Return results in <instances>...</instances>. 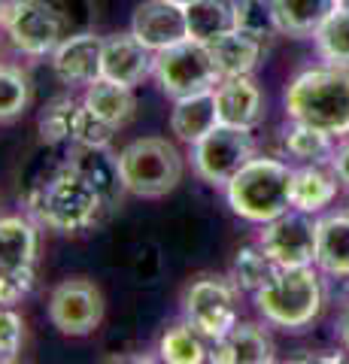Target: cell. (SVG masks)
Wrapping results in <instances>:
<instances>
[{"label":"cell","instance_id":"39","mask_svg":"<svg viewBox=\"0 0 349 364\" xmlns=\"http://www.w3.org/2000/svg\"><path fill=\"white\" fill-rule=\"evenodd\" d=\"M4 6H6V4H4V0H0V18H4Z\"/></svg>","mask_w":349,"mask_h":364},{"label":"cell","instance_id":"35","mask_svg":"<svg viewBox=\"0 0 349 364\" xmlns=\"http://www.w3.org/2000/svg\"><path fill=\"white\" fill-rule=\"evenodd\" d=\"M331 167H334L337 179L346 182V186H349V143H346V146H340V149L334 152V158H331Z\"/></svg>","mask_w":349,"mask_h":364},{"label":"cell","instance_id":"38","mask_svg":"<svg viewBox=\"0 0 349 364\" xmlns=\"http://www.w3.org/2000/svg\"><path fill=\"white\" fill-rule=\"evenodd\" d=\"M173 4H179V6H188V4H195V0H173Z\"/></svg>","mask_w":349,"mask_h":364},{"label":"cell","instance_id":"31","mask_svg":"<svg viewBox=\"0 0 349 364\" xmlns=\"http://www.w3.org/2000/svg\"><path fill=\"white\" fill-rule=\"evenodd\" d=\"M237 31L249 33V37L262 40L276 31L274 13H270V0H237Z\"/></svg>","mask_w":349,"mask_h":364},{"label":"cell","instance_id":"29","mask_svg":"<svg viewBox=\"0 0 349 364\" xmlns=\"http://www.w3.org/2000/svg\"><path fill=\"white\" fill-rule=\"evenodd\" d=\"M112 134H116V124L107 122L104 116L88 107L80 104L76 109V119H73V143L76 146H88V149H107L112 143Z\"/></svg>","mask_w":349,"mask_h":364},{"label":"cell","instance_id":"9","mask_svg":"<svg viewBox=\"0 0 349 364\" xmlns=\"http://www.w3.org/2000/svg\"><path fill=\"white\" fill-rule=\"evenodd\" d=\"M0 25L25 55H49L61 43V18L46 0H9Z\"/></svg>","mask_w":349,"mask_h":364},{"label":"cell","instance_id":"8","mask_svg":"<svg viewBox=\"0 0 349 364\" xmlns=\"http://www.w3.org/2000/svg\"><path fill=\"white\" fill-rule=\"evenodd\" d=\"M186 322L200 337L222 340L237 325V304H234V286L219 277H200L186 289L183 298Z\"/></svg>","mask_w":349,"mask_h":364},{"label":"cell","instance_id":"18","mask_svg":"<svg viewBox=\"0 0 349 364\" xmlns=\"http://www.w3.org/2000/svg\"><path fill=\"white\" fill-rule=\"evenodd\" d=\"M337 9V0H270L276 31L289 37H313Z\"/></svg>","mask_w":349,"mask_h":364},{"label":"cell","instance_id":"12","mask_svg":"<svg viewBox=\"0 0 349 364\" xmlns=\"http://www.w3.org/2000/svg\"><path fill=\"white\" fill-rule=\"evenodd\" d=\"M131 33L152 52H161L167 46H176L188 40V21L186 6L173 4V0H146L134 9Z\"/></svg>","mask_w":349,"mask_h":364},{"label":"cell","instance_id":"13","mask_svg":"<svg viewBox=\"0 0 349 364\" xmlns=\"http://www.w3.org/2000/svg\"><path fill=\"white\" fill-rule=\"evenodd\" d=\"M52 67L67 85H92L104 76V40L97 33H76L58 43Z\"/></svg>","mask_w":349,"mask_h":364},{"label":"cell","instance_id":"3","mask_svg":"<svg viewBox=\"0 0 349 364\" xmlns=\"http://www.w3.org/2000/svg\"><path fill=\"white\" fill-rule=\"evenodd\" d=\"M225 188L231 210L246 222L264 225L291 207V170L274 158H249Z\"/></svg>","mask_w":349,"mask_h":364},{"label":"cell","instance_id":"30","mask_svg":"<svg viewBox=\"0 0 349 364\" xmlns=\"http://www.w3.org/2000/svg\"><path fill=\"white\" fill-rule=\"evenodd\" d=\"M286 149L295 158H301V161H319V158L331 152V134L313 128V124L295 122V128L286 134Z\"/></svg>","mask_w":349,"mask_h":364},{"label":"cell","instance_id":"23","mask_svg":"<svg viewBox=\"0 0 349 364\" xmlns=\"http://www.w3.org/2000/svg\"><path fill=\"white\" fill-rule=\"evenodd\" d=\"M337 195V173L322 167L291 170V207L301 213H319Z\"/></svg>","mask_w":349,"mask_h":364},{"label":"cell","instance_id":"37","mask_svg":"<svg viewBox=\"0 0 349 364\" xmlns=\"http://www.w3.org/2000/svg\"><path fill=\"white\" fill-rule=\"evenodd\" d=\"M337 6H340L343 13H349V0H337Z\"/></svg>","mask_w":349,"mask_h":364},{"label":"cell","instance_id":"16","mask_svg":"<svg viewBox=\"0 0 349 364\" xmlns=\"http://www.w3.org/2000/svg\"><path fill=\"white\" fill-rule=\"evenodd\" d=\"M213 364H270L274 361V343L258 325H234L216 349L210 352Z\"/></svg>","mask_w":349,"mask_h":364},{"label":"cell","instance_id":"11","mask_svg":"<svg viewBox=\"0 0 349 364\" xmlns=\"http://www.w3.org/2000/svg\"><path fill=\"white\" fill-rule=\"evenodd\" d=\"M258 246L276 267H304L316 261V225L307 219V213H283L276 219L264 222Z\"/></svg>","mask_w":349,"mask_h":364},{"label":"cell","instance_id":"6","mask_svg":"<svg viewBox=\"0 0 349 364\" xmlns=\"http://www.w3.org/2000/svg\"><path fill=\"white\" fill-rule=\"evenodd\" d=\"M155 79L167 97H188V95H200V91H213L222 82V73L216 67L210 46L198 43V40H183L176 46L155 52Z\"/></svg>","mask_w":349,"mask_h":364},{"label":"cell","instance_id":"25","mask_svg":"<svg viewBox=\"0 0 349 364\" xmlns=\"http://www.w3.org/2000/svg\"><path fill=\"white\" fill-rule=\"evenodd\" d=\"M276 264L267 258V252L262 246H243L237 255H234V286H240L246 291H258L264 289L270 279L276 277Z\"/></svg>","mask_w":349,"mask_h":364},{"label":"cell","instance_id":"17","mask_svg":"<svg viewBox=\"0 0 349 364\" xmlns=\"http://www.w3.org/2000/svg\"><path fill=\"white\" fill-rule=\"evenodd\" d=\"M213 91H216V88H213ZM213 91H200V95H188V97L176 100V107L171 112V131L183 143L195 146L200 136L210 134L219 124L216 95H213Z\"/></svg>","mask_w":349,"mask_h":364},{"label":"cell","instance_id":"15","mask_svg":"<svg viewBox=\"0 0 349 364\" xmlns=\"http://www.w3.org/2000/svg\"><path fill=\"white\" fill-rule=\"evenodd\" d=\"M152 67L155 52L134 33H119V37L104 40V79H112L119 85H137L149 76Z\"/></svg>","mask_w":349,"mask_h":364},{"label":"cell","instance_id":"24","mask_svg":"<svg viewBox=\"0 0 349 364\" xmlns=\"http://www.w3.org/2000/svg\"><path fill=\"white\" fill-rule=\"evenodd\" d=\"M85 104L92 107L97 116H104L107 122H112L116 128L128 124L131 116H134V95H131V85H119L112 79H104L100 76L97 82L88 85L85 91Z\"/></svg>","mask_w":349,"mask_h":364},{"label":"cell","instance_id":"7","mask_svg":"<svg viewBox=\"0 0 349 364\" xmlns=\"http://www.w3.org/2000/svg\"><path fill=\"white\" fill-rule=\"evenodd\" d=\"M249 158H255L252 134L246 128H231V124H216L191 149V164H195L198 176L210 186H228L231 176Z\"/></svg>","mask_w":349,"mask_h":364},{"label":"cell","instance_id":"40","mask_svg":"<svg viewBox=\"0 0 349 364\" xmlns=\"http://www.w3.org/2000/svg\"><path fill=\"white\" fill-rule=\"evenodd\" d=\"M346 213H349V210H346Z\"/></svg>","mask_w":349,"mask_h":364},{"label":"cell","instance_id":"10","mask_svg":"<svg viewBox=\"0 0 349 364\" xmlns=\"http://www.w3.org/2000/svg\"><path fill=\"white\" fill-rule=\"evenodd\" d=\"M49 318L67 337H88L104 318V294L88 279H64L52 289Z\"/></svg>","mask_w":349,"mask_h":364},{"label":"cell","instance_id":"21","mask_svg":"<svg viewBox=\"0 0 349 364\" xmlns=\"http://www.w3.org/2000/svg\"><path fill=\"white\" fill-rule=\"evenodd\" d=\"M316 264L334 277H349V213L316 222Z\"/></svg>","mask_w":349,"mask_h":364},{"label":"cell","instance_id":"34","mask_svg":"<svg viewBox=\"0 0 349 364\" xmlns=\"http://www.w3.org/2000/svg\"><path fill=\"white\" fill-rule=\"evenodd\" d=\"M31 282H33V270H28V273H4L0 270V306L16 304L21 294H28Z\"/></svg>","mask_w":349,"mask_h":364},{"label":"cell","instance_id":"4","mask_svg":"<svg viewBox=\"0 0 349 364\" xmlns=\"http://www.w3.org/2000/svg\"><path fill=\"white\" fill-rule=\"evenodd\" d=\"M255 304L267 322L286 331H301L319 316L322 286L310 264L304 267H279L276 277L264 289L255 291Z\"/></svg>","mask_w":349,"mask_h":364},{"label":"cell","instance_id":"22","mask_svg":"<svg viewBox=\"0 0 349 364\" xmlns=\"http://www.w3.org/2000/svg\"><path fill=\"white\" fill-rule=\"evenodd\" d=\"M222 79L225 76H249L255 70L258 58H262V40L249 37L243 31H228L225 37L207 43Z\"/></svg>","mask_w":349,"mask_h":364},{"label":"cell","instance_id":"19","mask_svg":"<svg viewBox=\"0 0 349 364\" xmlns=\"http://www.w3.org/2000/svg\"><path fill=\"white\" fill-rule=\"evenodd\" d=\"M37 255V231L21 215L0 219V270L4 273H28L33 270Z\"/></svg>","mask_w":349,"mask_h":364},{"label":"cell","instance_id":"14","mask_svg":"<svg viewBox=\"0 0 349 364\" xmlns=\"http://www.w3.org/2000/svg\"><path fill=\"white\" fill-rule=\"evenodd\" d=\"M213 95H216L219 124H231V128H246V131L262 124L264 97L249 76H225Z\"/></svg>","mask_w":349,"mask_h":364},{"label":"cell","instance_id":"26","mask_svg":"<svg viewBox=\"0 0 349 364\" xmlns=\"http://www.w3.org/2000/svg\"><path fill=\"white\" fill-rule=\"evenodd\" d=\"M159 352H161V358L171 364H200L210 358L204 340H200V334L188 322L171 328V331L161 337Z\"/></svg>","mask_w":349,"mask_h":364},{"label":"cell","instance_id":"36","mask_svg":"<svg viewBox=\"0 0 349 364\" xmlns=\"http://www.w3.org/2000/svg\"><path fill=\"white\" fill-rule=\"evenodd\" d=\"M343 340H346V346H349V313H346V318H343Z\"/></svg>","mask_w":349,"mask_h":364},{"label":"cell","instance_id":"33","mask_svg":"<svg viewBox=\"0 0 349 364\" xmlns=\"http://www.w3.org/2000/svg\"><path fill=\"white\" fill-rule=\"evenodd\" d=\"M25 337V322L9 306H0V358H16Z\"/></svg>","mask_w":349,"mask_h":364},{"label":"cell","instance_id":"27","mask_svg":"<svg viewBox=\"0 0 349 364\" xmlns=\"http://www.w3.org/2000/svg\"><path fill=\"white\" fill-rule=\"evenodd\" d=\"M313 37H316L319 55L328 64H349V13H343L340 6L322 21Z\"/></svg>","mask_w":349,"mask_h":364},{"label":"cell","instance_id":"28","mask_svg":"<svg viewBox=\"0 0 349 364\" xmlns=\"http://www.w3.org/2000/svg\"><path fill=\"white\" fill-rule=\"evenodd\" d=\"M76 109L80 104L70 97H55L52 104L40 112V136L43 143H64V140H73V119H76Z\"/></svg>","mask_w":349,"mask_h":364},{"label":"cell","instance_id":"20","mask_svg":"<svg viewBox=\"0 0 349 364\" xmlns=\"http://www.w3.org/2000/svg\"><path fill=\"white\" fill-rule=\"evenodd\" d=\"M188 37L213 43L228 31H237V0H195L186 6Z\"/></svg>","mask_w":349,"mask_h":364},{"label":"cell","instance_id":"5","mask_svg":"<svg viewBox=\"0 0 349 364\" xmlns=\"http://www.w3.org/2000/svg\"><path fill=\"white\" fill-rule=\"evenodd\" d=\"M122 188L137 198H164L183 179V158L164 136H143L119 152Z\"/></svg>","mask_w":349,"mask_h":364},{"label":"cell","instance_id":"2","mask_svg":"<svg viewBox=\"0 0 349 364\" xmlns=\"http://www.w3.org/2000/svg\"><path fill=\"white\" fill-rule=\"evenodd\" d=\"M286 109L295 122L322 128L325 134H349V70L346 64L316 67L291 79Z\"/></svg>","mask_w":349,"mask_h":364},{"label":"cell","instance_id":"32","mask_svg":"<svg viewBox=\"0 0 349 364\" xmlns=\"http://www.w3.org/2000/svg\"><path fill=\"white\" fill-rule=\"evenodd\" d=\"M28 107V79L13 67H0V122L16 119Z\"/></svg>","mask_w":349,"mask_h":364},{"label":"cell","instance_id":"1","mask_svg":"<svg viewBox=\"0 0 349 364\" xmlns=\"http://www.w3.org/2000/svg\"><path fill=\"white\" fill-rule=\"evenodd\" d=\"M31 210L37 219L61 234H82L92 225H97L100 213L109 210L100 188L92 182V176L80 170L73 161L43 182L31 195Z\"/></svg>","mask_w":349,"mask_h":364}]
</instances>
